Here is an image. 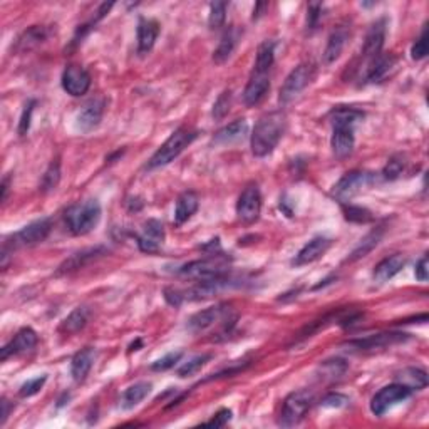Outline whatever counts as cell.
<instances>
[{
  "mask_svg": "<svg viewBox=\"0 0 429 429\" xmlns=\"http://www.w3.org/2000/svg\"><path fill=\"white\" fill-rule=\"evenodd\" d=\"M231 419V411L230 409H220L215 414L213 419H210L208 423H204L207 426H215V428H223L228 424V421Z\"/></svg>",
  "mask_w": 429,
  "mask_h": 429,
  "instance_id": "obj_48",
  "label": "cell"
},
{
  "mask_svg": "<svg viewBox=\"0 0 429 429\" xmlns=\"http://www.w3.org/2000/svg\"><path fill=\"white\" fill-rule=\"evenodd\" d=\"M372 183V175L366 171H349L335 183L332 195L339 200L340 203H346L354 198L356 195L362 191L367 184Z\"/></svg>",
  "mask_w": 429,
  "mask_h": 429,
  "instance_id": "obj_10",
  "label": "cell"
},
{
  "mask_svg": "<svg viewBox=\"0 0 429 429\" xmlns=\"http://www.w3.org/2000/svg\"><path fill=\"white\" fill-rule=\"evenodd\" d=\"M314 403V394L308 389H300V391H294L283 399L282 411H280L279 424L283 428H292L299 424L300 421L306 418L308 409L312 408Z\"/></svg>",
  "mask_w": 429,
  "mask_h": 429,
  "instance_id": "obj_6",
  "label": "cell"
},
{
  "mask_svg": "<svg viewBox=\"0 0 429 429\" xmlns=\"http://www.w3.org/2000/svg\"><path fill=\"white\" fill-rule=\"evenodd\" d=\"M287 130V116L282 111H274L260 118V121L255 124V130L252 133V153L256 158L268 156L275 150L282 136Z\"/></svg>",
  "mask_w": 429,
  "mask_h": 429,
  "instance_id": "obj_2",
  "label": "cell"
},
{
  "mask_svg": "<svg viewBox=\"0 0 429 429\" xmlns=\"http://www.w3.org/2000/svg\"><path fill=\"white\" fill-rule=\"evenodd\" d=\"M196 136H198V133L188 130V128L176 130L175 133L158 148V151L151 156V159L148 161V170H156V168L166 166V164L175 161V159L183 153L184 148H188L195 141Z\"/></svg>",
  "mask_w": 429,
  "mask_h": 429,
  "instance_id": "obj_5",
  "label": "cell"
},
{
  "mask_svg": "<svg viewBox=\"0 0 429 429\" xmlns=\"http://www.w3.org/2000/svg\"><path fill=\"white\" fill-rule=\"evenodd\" d=\"M2 418H0V424H3L7 421V418H9V414H10V408H12V404L9 403V401H7L6 398L2 399Z\"/></svg>",
  "mask_w": 429,
  "mask_h": 429,
  "instance_id": "obj_51",
  "label": "cell"
},
{
  "mask_svg": "<svg viewBox=\"0 0 429 429\" xmlns=\"http://www.w3.org/2000/svg\"><path fill=\"white\" fill-rule=\"evenodd\" d=\"M383 235H384V228L383 227L374 228V230H372V231H369V234L364 236L362 240H360L359 245L356 247L354 250H352V254L347 259V262H356V260L364 259V256L371 254V252L379 245V242H380V238H383Z\"/></svg>",
  "mask_w": 429,
  "mask_h": 429,
  "instance_id": "obj_33",
  "label": "cell"
},
{
  "mask_svg": "<svg viewBox=\"0 0 429 429\" xmlns=\"http://www.w3.org/2000/svg\"><path fill=\"white\" fill-rule=\"evenodd\" d=\"M396 380L403 386H406L411 389V391H421L428 386V374L423 371V369L418 367H408L403 369L398 376H396Z\"/></svg>",
  "mask_w": 429,
  "mask_h": 429,
  "instance_id": "obj_34",
  "label": "cell"
},
{
  "mask_svg": "<svg viewBox=\"0 0 429 429\" xmlns=\"http://www.w3.org/2000/svg\"><path fill=\"white\" fill-rule=\"evenodd\" d=\"M344 213H346V218L351 220V222H358V223H367L372 220V213L366 208L360 207H344Z\"/></svg>",
  "mask_w": 429,
  "mask_h": 429,
  "instance_id": "obj_40",
  "label": "cell"
},
{
  "mask_svg": "<svg viewBox=\"0 0 429 429\" xmlns=\"http://www.w3.org/2000/svg\"><path fill=\"white\" fill-rule=\"evenodd\" d=\"M240 37H242V32H240L238 27H235V26L228 27V29L223 32L218 46H216V49L213 51L215 64H223L231 58V54L235 52L236 46H238Z\"/></svg>",
  "mask_w": 429,
  "mask_h": 429,
  "instance_id": "obj_21",
  "label": "cell"
},
{
  "mask_svg": "<svg viewBox=\"0 0 429 429\" xmlns=\"http://www.w3.org/2000/svg\"><path fill=\"white\" fill-rule=\"evenodd\" d=\"M347 39H349V32L347 29H344V27H340V29H335L334 32H332V34L329 35L326 51H324V62L332 64L338 61V59L340 58V54H342L344 47H346Z\"/></svg>",
  "mask_w": 429,
  "mask_h": 429,
  "instance_id": "obj_28",
  "label": "cell"
},
{
  "mask_svg": "<svg viewBox=\"0 0 429 429\" xmlns=\"http://www.w3.org/2000/svg\"><path fill=\"white\" fill-rule=\"evenodd\" d=\"M51 30L46 26H32L26 32H22L21 37L15 42V52H29L39 47L49 39Z\"/></svg>",
  "mask_w": 429,
  "mask_h": 429,
  "instance_id": "obj_22",
  "label": "cell"
},
{
  "mask_svg": "<svg viewBox=\"0 0 429 429\" xmlns=\"http://www.w3.org/2000/svg\"><path fill=\"white\" fill-rule=\"evenodd\" d=\"M396 59L392 55L380 54L378 58H374L372 61H369L367 74H366V82H379L380 79H384L387 76V72L394 67Z\"/></svg>",
  "mask_w": 429,
  "mask_h": 429,
  "instance_id": "obj_29",
  "label": "cell"
},
{
  "mask_svg": "<svg viewBox=\"0 0 429 429\" xmlns=\"http://www.w3.org/2000/svg\"><path fill=\"white\" fill-rule=\"evenodd\" d=\"M96 360V349L86 347L79 351L71 360V376L76 383H82L87 378L89 371L92 369V364Z\"/></svg>",
  "mask_w": 429,
  "mask_h": 429,
  "instance_id": "obj_24",
  "label": "cell"
},
{
  "mask_svg": "<svg viewBox=\"0 0 429 429\" xmlns=\"http://www.w3.org/2000/svg\"><path fill=\"white\" fill-rule=\"evenodd\" d=\"M248 133V123L245 119H236L231 124L220 130L218 133L215 134L213 143L215 144H234L242 141Z\"/></svg>",
  "mask_w": 429,
  "mask_h": 429,
  "instance_id": "obj_27",
  "label": "cell"
},
{
  "mask_svg": "<svg viewBox=\"0 0 429 429\" xmlns=\"http://www.w3.org/2000/svg\"><path fill=\"white\" fill-rule=\"evenodd\" d=\"M322 10L324 6L322 3H308L307 7V26L308 29H315L319 26L320 19H322Z\"/></svg>",
  "mask_w": 429,
  "mask_h": 429,
  "instance_id": "obj_45",
  "label": "cell"
},
{
  "mask_svg": "<svg viewBox=\"0 0 429 429\" xmlns=\"http://www.w3.org/2000/svg\"><path fill=\"white\" fill-rule=\"evenodd\" d=\"M228 267H230V259L218 252V254H211L204 259L184 263L178 268V275L200 282V280H210L227 275Z\"/></svg>",
  "mask_w": 429,
  "mask_h": 429,
  "instance_id": "obj_4",
  "label": "cell"
},
{
  "mask_svg": "<svg viewBox=\"0 0 429 429\" xmlns=\"http://www.w3.org/2000/svg\"><path fill=\"white\" fill-rule=\"evenodd\" d=\"M7 193H9V178H6L2 182V202H6Z\"/></svg>",
  "mask_w": 429,
  "mask_h": 429,
  "instance_id": "obj_53",
  "label": "cell"
},
{
  "mask_svg": "<svg viewBox=\"0 0 429 429\" xmlns=\"http://www.w3.org/2000/svg\"><path fill=\"white\" fill-rule=\"evenodd\" d=\"M151 383H136L133 384V386H130L126 389V391L123 392L121 396V409H124V411H130V409H133L138 406L141 401L146 398L148 394L151 392Z\"/></svg>",
  "mask_w": 429,
  "mask_h": 429,
  "instance_id": "obj_32",
  "label": "cell"
},
{
  "mask_svg": "<svg viewBox=\"0 0 429 429\" xmlns=\"http://www.w3.org/2000/svg\"><path fill=\"white\" fill-rule=\"evenodd\" d=\"M164 299H166V302L170 304V306L180 307L184 300V297H183V292L175 290V288H164Z\"/></svg>",
  "mask_w": 429,
  "mask_h": 429,
  "instance_id": "obj_49",
  "label": "cell"
},
{
  "mask_svg": "<svg viewBox=\"0 0 429 429\" xmlns=\"http://www.w3.org/2000/svg\"><path fill=\"white\" fill-rule=\"evenodd\" d=\"M230 319V307L228 306H213L208 307L204 310L198 312L188 320V329H190L193 334H200V332H204L207 329L213 327L215 324L218 322H228Z\"/></svg>",
  "mask_w": 429,
  "mask_h": 429,
  "instance_id": "obj_12",
  "label": "cell"
},
{
  "mask_svg": "<svg viewBox=\"0 0 429 429\" xmlns=\"http://www.w3.org/2000/svg\"><path fill=\"white\" fill-rule=\"evenodd\" d=\"M268 91H270V76L254 72L243 91V101L248 107H254L265 99Z\"/></svg>",
  "mask_w": 429,
  "mask_h": 429,
  "instance_id": "obj_20",
  "label": "cell"
},
{
  "mask_svg": "<svg viewBox=\"0 0 429 429\" xmlns=\"http://www.w3.org/2000/svg\"><path fill=\"white\" fill-rule=\"evenodd\" d=\"M331 245L332 240L327 238V236H314L310 242H307L306 245L300 248L299 254H297L295 259L292 260V265L302 267L315 262V260H319L320 256L326 255V252L331 248Z\"/></svg>",
  "mask_w": 429,
  "mask_h": 429,
  "instance_id": "obj_16",
  "label": "cell"
},
{
  "mask_svg": "<svg viewBox=\"0 0 429 429\" xmlns=\"http://www.w3.org/2000/svg\"><path fill=\"white\" fill-rule=\"evenodd\" d=\"M91 317V310L87 307H76L74 310L71 312L66 319L62 320L61 327L59 331L64 332V334H78L79 331H82L84 327L87 326Z\"/></svg>",
  "mask_w": 429,
  "mask_h": 429,
  "instance_id": "obj_31",
  "label": "cell"
},
{
  "mask_svg": "<svg viewBox=\"0 0 429 429\" xmlns=\"http://www.w3.org/2000/svg\"><path fill=\"white\" fill-rule=\"evenodd\" d=\"M409 339V334L404 332H383V334L367 335L364 339H356L347 342V347L356 349V351H374V349H383L394 346V344L406 342Z\"/></svg>",
  "mask_w": 429,
  "mask_h": 429,
  "instance_id": "obj_13",
  "label": "cell"
},
{
  "mask_svg": "<svg viewBox=\"0 0 429 429\" xmlns=\"http://www.w3.org/2000/svg\"><path fill=\"white\" fill-rule=\"evenodd\" d=\"M227 2H213L210 6V15H208V26L211 30L220 29L227 19Z\"/></svg>",
  "mask_w": 429,
  "mask_h": 429,
  "instance_id": "obj_37",
  "label": "cell"
},
{
  "mask_svg": "<svg viewBox=\"0 0 429 429\" xmlns=\"http://www.w3.org/2000/svg\"><path fill=\"white\" fill-rule=\"evenodd\" d=\"M104 252H106V248H104V247H96V248H89V250L79 252V254H74V255L71 256V259H67L66 262H64L62 265L59 267L58 275L69 274V272L78 270V268H81V267L86 265L87 262H91V260H94L96 256L103 255Z\"/></svg>",
  "mask_w": 429,
  "mask_h": 429,
  "instance_id": "obj_30",
  "label": "cell"
},
{
  "mask_svg": "<svg viewBox=\"0 0 429 429\" xmlns=\"http://www.w3.org/2000/svg\"><path fill=\"white\" fill-rule=\"evenodd\" d=\"M364 119V113L356 107L339 106L331 111L332 138L331 146L335 158L344 159L352 155L356 144L354 126Z\"/></svg>",
  "mask_w": 429,
  "mask_h": 429,
  "instance_id": "obj_1",
  "label": "cell"
},
{
  "mask_svg": "<svg viewBox=\"0 0 429 429\" xmlns=\"http://www.w3.org/2000/svg\"><path fill=\"white\" fill-rule=\"evenodd\" d=\"M159 35V24L153 19H139L138 24V52L148 54L153 49L156 39Z\"/></svg>",
  "mask_w": 429,
  "mask_h": 429,
  "instance_id": "obj_23",
  "label": "cell"
},
{
  "mask_svg": "<svg viewBox=\"0 0 429 429\" xmlns=\"http://www.w3.org/2000/svg\"><path fill=\"white\" fill-rule=\"evenodd\" d=\"M183 352L182 351H176V352H170V354H166L164 358L155 360L153 364H151V369L156 372L159 371H168V369L175 367V364L178 362L180 359H182Z\"/></svg>",
  "mask_w": 429,
  "mask_h": 429,
  "instance_id": "obj_44",
  "label": "cell"
},
{
  "mask_svg": "<svg viewBox=\"0 0 429 429\" xmlns=\"http://www.w3.org/2000/svg\"><path fill=\"white\" fill-rule=\"evenodd\" d=\"M428 26H424L423 32H421V37L416 41L414 46H412L411 49V58L414 59V61H421V59H424L428 55Z\"/></svg>",
  "mask_w": 429,
  "mask_h": 429,
  "instance_id": "obj_42",
  "label": "cell"
},
{
  "mask_svg": "<svg viewBox=\"0 0 429 429\" xmlns=\"http://www.w3.org/2000/svg\"><path fill=\"white\" fill-rule=\"evenodd\" d=\"M200 198L195 191H184L183 195L178 196L175 207V225H183L191 218L198 210Z\"/></svg>",
  "mask_w": 429,
  "mask_h": 429,
  "instance_id": "obj_25",
  "label": "cell"
},
{
  "mask_svg": "<svg viewBox=\"0 0 429 429\" xmlns=\"http://www.w3.org/2000/svg\"><path fill=\"white\" fill-rule=\"evenodd\" d=\"M274 61H275V42L274 41L262 42L259 46V51H256L254 72H259V74H268L272 66H274Z\"/></svg>",
  "mask_w": 429,
  "mask_h": 429,
  "instance_id": "obj_35",
  "label": "cell"
},
{
  "mask_svg": "<svg viewBox=\"0 0 429 429\" xmlns=\"http://www.w3.org/2000/svg\"><path fill=\"white\" fill-rule=\"evenodd\" d=\"M404 263H406V259L403 255H391L386 256L384 260L376 265L374 268V280L378 283H386L392 279L394 275H398L401 270H403Z\"/></svg>",
  "mask_w": 429,
  "mask_h": 429,
  "instance_id": "obj_26",
  "label": "cell"
},
{
  "mask_svg": "<svg viewBox=\"0 0 429 429\" xmlns=\"http://www.w3.org/2000/svg\"><path fill=\"white\" fill-rule=\"evenodd\" d=\"M101 220V204L98 200H86L67 208L66 225L72 235H86L98 227Z\"/></svg>",
  "mask_w": 429,
  "mask_h": 429,
  "instance_id": "obj_3",
  "label": "cell"
},
{
  "mask_svg": "<svg viewBox=\"0 0 429 429\" xmlns=\"http://www.w3.org/2000/svg\"><path fill=\"white\" fill-rule=\"evenodd\" d=\"M62 87L67 94L79 98V96L86 94L91 87V76L81 66H67L66 71L62 72Z\"/></svg>",
  "mask_w": 429,
  "mask_h": 429,
  "instance_id": "obj_14",
  "label": "cell"
},
{
  "mask_svg": "<svg viewBox=\"0 0 429 429\" xmlns=\"http://www.w3.org/2000/svg\"><path fill=\"white\" fill-rule=\"evenodd\" d=\"M411 394H412L411 389L403 386V384L399 383L379 389V391L374 394V398L371 399L372 414L380 418V416L386 414L389 409L394 408L396 404L404 403V401L411 398Z\"/></svg>",
  "mask_w": 429,
  "mask_h": 429,
  "instance_id": "obj_9",
  "label": "cell"
},
{
  "mask_svg": "<svg viewBox=\"0 0 429 429\" xmlns=\"http://www.w3.org/2000/svg\"><path fill=\"white\" fill-rule=\"evenodd\" d=\"M46 380H47L46 376H39V378L29 379V380H27V383L22 384L21 391H19V394H21L22 398H30V396L37 394V392L44 387Z\"/></svg>",
  "mask_w": 429,
  "mask_h": 429,
  "instance_id": "obj_43",
  "label": "cell"
},
{
  "mask_svg": "<svg viewBox=\"0 0 429 429\" xmlns=\"http://www.w3.org/2000/svg\"><path fill=\"white\" fill-rule=\"evenodd\" d=\"M51 228H52V223L49 218L35 220V222H32L27 227H24L22 230H19L17 234L12 235L10 238H7L6 242H3L2 250L12 254V252L17 250V248H21V247H30V245H35V243H41L47 238V235L51 234Z\"/></svg>",
  "mask_w": 429,
  "mask_h": 429,
  "instance_id": "obj_7",
  "label": "cell"
},
{
  "mask_svg": "<svg viewBox=\"0 0 429 429\" xmlns=\"http://www.w3.org/2000/svg\"><path fill=\"white\" fill-rule=\"evenodd\" d=\"M414 275H416V279L419 280V282H426V280L429 279L428 255H424L423 259H421L418 262V265H416V270H414Z\"/></svg>",
  "mask_w": 429,
  "mask_h": 429,
  "instance_id": "obj_50",
  "label": "cell"
},
{
  "mask_svg": "<svg viewBox=\"0 0 429 429\" xmlns=\"http://www.w3.org/2000/svg\"><path fill=\"white\" fill-rule=\"evenodd\" d=\"M210 359H211L210 354L196 356V358L190 359L188 362H184L183 366L178 369V376L180 378H190V376H195L200 369H203L204 366H207V362Z\"/></svg>",
  "mask_w": 429,
  "mask_h": 429,
  "instance_id": "obj_38",
  "label": "cell"
},
{
  "mask_svg": "<svg viewBox=\"0 0 429 429\" xmlns=\"http://www.w3.org/2000/svg\"><path fill=\"white\" fill-rule=\"evenodd\" d=\"M59 180H61V163H59V159H55V161H52L49 164L46 173L42 175L41 191L47 193V191L55 190V186L59 184Z\"/></svg>",
  "mask_w": 429,
  "mask_h": 429,
  "instance_id": "obj_36",
  "label": "cell"
},
{
  "mask_svg": "<svg viewBox=\"0 0 429 429\" xmlns=\"http://www.w3.org/2000/svg\"><path fill=\"white\" fill-rule=\"evenodd\" d=\"M349 403V399L346 398V396L339 394V392H332V394H327L326 398L322 399V403H320V406L322 408H332V409H339V408H344L346 404Z\"/></svg>",
  "mask_w": 429,
  "mask_h": 429,
  "instance_id": "obj_47",
  "label": "cell"
},
{
  "mask_svg": "<svg viewBox=\"0 0 429 429\" xmlns=\"http://www.w3.org/2000/svg\"><path fill=\"white\" fill-rule=\"evenodd\" d=\"M104 107H106V101L103 98L92 99L86 106H82V110L78 113V119H76L79 130L84 131V133H89L94 128H98L103 119Z\"/></svg>",
  "mask_w": 429,
  "mask_h": 429,
  "instance_id": "obj_18",
  "label": "cell"
},
{
  "mask_svg": "<svg viewBox=\"0 0 429 429\" xmlns=\"http://www.w3.org/2000/svg\"><path fill=\"white\" fill-rule=\"evenodd\" d=\"M164 230L158 220H148L144 223L141 235L138 236V247L144 254H156L163 245Z\"/></svg>",
  "mask_w": 429,
  "mask_h": 429,
  "instance_id": "obj_17",
  "label": "cell"
},
{
  "mask_svg": "<svg viewBox=\"0 0 429 429\" xmlns=\"http://www.w3.org/2000/svg\"><path fill=\"white\" fill-rule=\"evenodd\" d=\"M404 170V161L401 158H391L387 161L386 166H384L383 170V178L389 180V182H392V180H398L401 175H403Z\"/></svg>",
  "mask_w": 429,
  "mask_h": 429,
  "instance_id": "obj_41",
  "label": "cell"
},
{
  "mask_svg": "<svg viewBox=\"0 0 429 429\" xmlns=\"http://www.w3.org/2000/svg\"><path fill=\"white\" fill-rule=\"evenodd\" d=\"M312 79H314V67H312L310 64H300V66H297L295 69L287 76L286 82L280 87V104H288L290 101H294L297 96L310 84Z\"/></svg>",
  "mask_w": 429,
  "mask_h": 429,
  "instance_id": "obj_8",
  "label": "cell"
},
{
  "mask_svg": "<svg viewBox=\"0 0 429 429\" xmlns=\"http://www.w3.org/2000/svg\"><path fill=\"white\" fill-rule=\"evenodd\" d=\"M34 106H35V101H29L26 104V107H24L21 121H19V134H21V136H26L27 133H29L32 113H34Z\"/></svg>",
  "mask_w": 429,
  "mask_h": 429,
  "instance_id": "obj_46",
  "label": "cell"
},
{
  "mask_svg": "<svg viewBox=\"0 0 429 429\" xmlns=\"http://www.w3.org/2000/svg\"><path fill=\"white\" fill-rule=\"evenodd\" d=\"M262 211V195L256 184H248L236 202V215L242 222L254 223Z\"/></svg>",
  "mask_w": 429,
  "mask_h": 429,
  "instance_id": "obj_11",
  "label": "cell"
},
{
  "mask_svg": "<svg viewBox=\"0 0 429 429\" xmlns=\"http://www.w3.org/2000/svg\"><path fill=\"white\" fill-rule=\"evenodd\" d=\"M265 9H268V3H265V2H259V3H256L255 9H254V21H255V19L262 17L263 12H265Z\"/></svg>",
  "mask_w": 429,
  "mask_h": 429,
  "instance_id": "obj_52",
  "label": "cell"
},
{
  "mask_svg": "<svg viewBox=\"0 0 429 429\" xmlns=\"http://www.w3.org/2000/svg\"><path fill=\"white\" fill-rule=\"evenodd\" d=\"M384 41H386V19H380V21L372 24L367 32L362 47V58L367 59V61L378 58L383 52Z\"/></svg>",
  "mask_w": 429,
  "mask_h": 429,
  "instance_id": "obj_19",
  "label": "cell"
},
{
  "mask_svg": "<svg viewBox=\"0 0 429 429\" xmlns=\"http://www.w3.org/2000/svg\"><path fill=\"white\" fill-rule=\"evenodd\" d=\"M231 106V91H223L222 94L218 96V99H216L213 104V111H211V114H213V118L216 121H220V119H223L228 114V111H230Z\"/></svg>",
  "mask_w": 429,
  "mask_h": 429,
  "instance_id": "obj_39",
  "label": "cell"
},
{
  "mask_svg": "<svg viewBox=\"0 0 429 429\" xmlns=\"http://www.w3.org/2000/svg\"><path fill=\"white\" fill-rule=\"evenodd\" d=\"M37 346V334L30 327H24L15 334V338L0 349V360H7L12 356L26 354Z\"/></svg>",
  "mask_w": 429,
  "mask_h": 429,
  "instance_id": "obj_15",
  "label": "cell"
}]
</instances>
